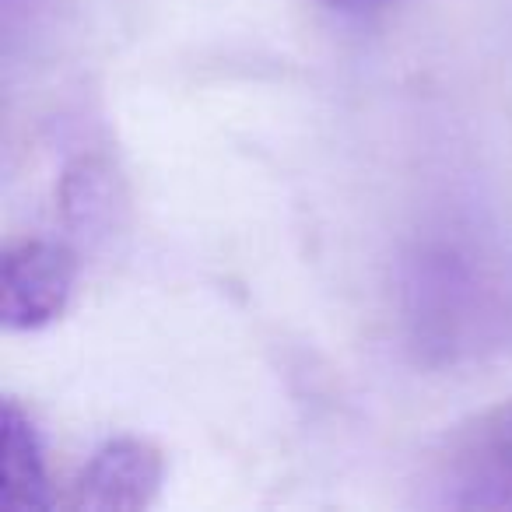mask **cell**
Masks as SVG:
<instances>
[{"mask_svg": "<svg viewBox=\"0 0 512 512\" xmlns=\"http://www.w3.org/2000/svg\"><path fill=\"white\" fill-rule=\"evenodd\" d=\"M78 260L50 239H22L0 260V320L8 330H39L71 302Z\"/></svg>", "mask_w": 512, "mask_h": 512, "instance_id": "cell-1", "label": "cell"}, {"mask_svg": "<svg viewBox=\"0 0 512 512\" xmlns=\"http://www.w3.org/2000/svg\"><path fill=\"white\" fill-rule=\"evenodd\" d=\"M165 463L151 442L123 435L95 449L74 484L71 505L81 512H141L158 498Z\"/></svg>", "mask_w": 512, "mask_h": 512, "instance_id": "cell-2", "label": "cell"}, {"mask_svg": "<svg viewBox=\"0 0 512 512\" xmlns=\"http://www.w3.org/2000/svg\"><path fill=\"white\" fill-rule=\"evenodd\" d=\"M460 505H512V404L477 421L456 453Z\"/></svg>", "mask_w": 512, "mask_h": 512, "instance_id": "cell-3", "label": "cell"}, {"mask_svg": "<svg viewBox=\"0 0 512 512\" xmlns=\"http://www.w3.org/2000/svg\"><path fill=\"white\" fill-rule=\"evenodd\" d=\"M46 509H50V481H46L36 425L15 400H4V411H0V512Z\"/></svg>", "mask_w": 512, "mask_h": 512, "instance_id": "cell-4", "label": "cell"}, {"mask_svg": "<svg viewBox=\"0 0 512 512\" xmlns=\"http://www.w3.org/2000/svg\"><path fill=\"white\" fill-rule=\"evenodd\" d=\"M334 8H365V4H379V0H327Z\"/></svg>", "mask_w": 512, "mask_h": 512, "instance_id": "cell-5", "label": "cell"}]
</instances>
